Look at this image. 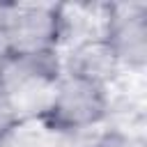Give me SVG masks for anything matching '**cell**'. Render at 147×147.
<instances>
[{
	"label": "cell",
	"instance_id": "cell-1",
	"mask_svg": "<svg viewBox=\"0 0 147 147\" xmlns=\"http://www.w3.org/2000/svg\"><path fill=\"white\" fill-rule=\"evenodd\" d=\"M110 92L113 87L103 83L62 69L30 122L51 136H78L94 131L103 126L113 113Z\"/></svg>",
	"mask_w": 147,
	"mask_h": 147
},
{
	"label": "cell",
	"instance_id": "cell-2",
	"mask_svg": "<svg viewBox=\"0 0 147 147\" xmlns=\"http://www.w3.org/2000/svg\"><path fill=\"white\" fill-rule=\"evenodd\" d=\"M71 34V14L53 2H7L0 44L11 57L62 55Z\"/></svg>",
	"mask_w": 147,
	"mask_h": 147
},
{
	"label": "cell",
	"instance_id": "cell-3",
	"mask_svg": "<svg viewBox=\"0 0 147 147\" xmlns=\"http://www.w3.org/2000/svg\"><path fill=\"white\" fill-rule=\"evenodd\" d=\"M96 34L115 55L122 74H142L147 67V5L103 2L96 7Z\"/></svg>",
	"mask_w": 147,
	"mask_h": 147
},
{
	"label": "cell",
	"instance_id": "cell-4",
	"mask_svg": "<svg viewBox=\"0 0 147 147\" xmlns=\"http://www.w3.org/2000/svg\"><path fill=\"white\" fill-rule=\"evenodd\" d=\"M62 69L71 74H80L108 87H113L117 78L122 76V69L115 55L110 53V48L103 44V39L96 32L90 37H83L80 41L74 44L69 55H62Z\"/></svg>",
	"mask_w": 147,
	"mask_h": 147
},
{
	"label": "cell",
	"instance_id": "cell-5",
	"mask_svg": "<svg viewBox=\"0 0 147 147\" xmlns=\"http://www.w3.org/2000/svg\"><path fill=\"white\" fill-rule=\"evenodd\" d=\"M23 124H28V119H25L23 113L14 106V101L0 90V147L7 145L9 138L16 136Z\"/></svg>",
	"mask_w": 147,
	"mask_h": 147
},
{
	"label": "cell",
	"instance_id": "cell-6",
	"mask_svg": "<svg viewBox=\"0 0 147 147\" xmlns=\"http://www.w3.org/2000/svg\"><path fill=\"white\" fill-rule=\"evenodd\" d=\"M87 147H147V145L140 133H133L126 129H106Z\"/></svg>",
	"mask_w": 147,
	"mask_h": 147
},
{
	"label": "cell",
	"instance_id": "cell-7",
	"mask_svg": "<svg viewBox=\"0 0 147 147\" xmlns=\"http://www.w3.org/2000/svg\"><path fill=\"white\" fill-rule=\"evenodd\" d=\"M5 48H2V44H0V78H2V69H5Z\"/></svg>",
	"mask_w": 147,
	"mask_h": 147
}]
</instances>
